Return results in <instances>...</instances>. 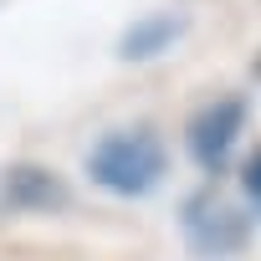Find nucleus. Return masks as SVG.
I'll use <instances>...</instances> for the list:
<instances>
[{
    "mask_svg": "<svg viewBox=\"0 0 261 261\" xmlns=\"http://www.w3.org/2000/svg\"><path fill=\"white\" fill-rule=\"evenodd\" d=\"M92 179L113 195H144L159 185L164 174V144L149 134V128H128V134H108L92 159H87Z\"/></svg>",
    "mask_w": 261,
    "mask_h": 261,
    "instance_id": "obj_1",
    "label": "nucleus"
},
{
    "mask_svg": "<svg viewBox=\"0 0 261 261\" xmlns=\"http://www.w3.org/2000/svg\"><path fill=\"white\" fill-rule=\"evenodd\" d=\"M241 123H246L241 97H220V102L200 108L195 123H190V154H195L205 169H215V164L230 154V144H236V134H241Z\"/></svg>",
    "mask_w": 261,
    "mask_h": 261,
    "instance_id": "obj_2",
    "label": "nucleus"
},
{
    "mask_svg": "<svg viewBox=\"0 0 261 261\" xmlns=\"http://www.w3.org/2000/svg\"><path fill=\"white\" fill-rule=\"evenodd\" d=\"M0 195H6L11 210H57V205H67V185L51 169H41V164L6 169L0 174Z\"/></svg>",
    "mask_w": 261,
    "mask_h": 261,
    "instance_id": "obj_3",
    "label": "nucleus"
},
{
    "mask_svg": "<svg viewBox=\"0 0 261 261\" xmlns=\"http://www.w3.org/2000/svg\"><path fill=\"white\" fill-rule=\"evenodd\" d=\"M185 230H190V241H195L200 251H210V256L241 246V236H246L241 220H236V210H230V205H215V200H195L190 215H185Z\"/></svg>",
    "mask_w": 261,
    "mask_h": 261,
    "instance_id": "obj_4",
    "label": "nucleus"
},
{
    "mask_svg": "<svg viewBox=\"0 0 261 261\" xmlns=\"http://www.w3.org/2000/svg\"><path fill=\"white\" fill-rule=\"evenodd\" d=\"M185 31V21L179 16H149V21H139L134 31L123 36V57L128 62H144V57H159L174 36Z\"/></svg>",
    "mask_w": 261,
    "mask_h": 261,
    "instance_id": "obj_5",
    "label": "nucleus"
},
{
    "mask_svg": "<svg viewBox=\"0 0 261 261\" xmlns=\"http://www.w3.org/2000/svg\"><path fill=\"white\" fill-rule=\"evenodd\" d=\"M246 190H251V200L261 205V154H256V159L246 164Z\"/></svg>",
    "mask_w": 261,
    "mask_h": 261,
    "instance_id": "obj_6",
    "label": "nucleus"
},
{
    "mask_svg": "<svg viewBox=\"0 0 261 261\" xmlns=\"http://www.w3.org/2000/svg\"><path fill=\"white\" fill-rule=\"evenodd\" d=\"M256 77H261V51H256Z\"/></svg>",
    "mask_w": 261,
    "mask_h": 261,
    "instance_id": "obj_7",
    "label": "nucleus"
}]
</instances>
